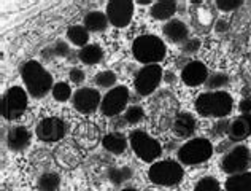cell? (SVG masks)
<instances>
[{
	"mask_svg": "<svg viewBox=\"0 0 251 191\" xmlns=\"http://www.w3.org/2000/svg\"><path fill=\"white\" fill-rule=\"evenodd\" d=\"M23 82L27 88L29 94L35 99H42L46 96L50 89H52V77L50 72H46L45 67L37 61H29L23 65L21 69Z\"/></svg>",
	"mask_w": 251,
	"mask_h": 191,
	"instance_id": "obj_1",
	"label": "cell"
},
{
	"mask_svg": "<svg viewBox=\"0 0 251 191\" xmlns=\"http://www.w3.org/2000/svg\"><path fill=\"white\" fill-rule=\"evenodd\" d=\"M232 97L226 91H208L196 99V110L207 118H224L232 110Z\"/></svg>",
	"mask_w": 251,
	"mask_h": 191,
	"instance_id": "obj_2",
	"label": "cell"
},
{
	"mask_svg": "<svg viewBox=\"0 0 251 191\" xmlns=\"http://www.w3.org/2000/svg\"><path fill=\"white\" fill-rule=\"evenodd\" d=\"M178 113H180L178 111V102L174 94L162 91V93H159L153 99V104H151V120H153L156 129L166 131L172 128Z\"/></svg>",
	"mask_w": 251,
	"mask_h": 191,
	"instance_id": "obj_3",
	"label": "cell"
},
{
	"mask_svg": "<svg viewBox=\"0 0 251 191\" xmlns=\"http://www.w3.org/2000/svg\"><path fill=\"white\" fill-rule=\"evenodd\" d=\"M167 48L156 35H142L132 43V55L138 62L145 65H156L166 57Z\"/></svg>",
	"mask_w": 251,
	"mask_h": 191,
	"instance_id": "obj_4",
	"label": "cell"
},
{
	"mask_svg": "<svg viewBox=\"0 0 251 191\" xmlns=\"http://www.w3.org/2000/svg\"><path fill=\"white\" fill-rule=\"evenodd\" d=\"M150 180L161 187H175L183 180V167L176 161L154 163L148 170Z\"/></svg>",
	"mask_w": 251,
	"mask_h": 191,
	"instance_id": "obj_5",
	"label": "cell"
},
{
	"mask_svg": "<svg viewBox=\"0 0 251 191\" xmlns=\"http://www.w3.org/2000/svg\"><path fill=\"white\" fill-rule=\"evenodd\" d=\"M213 155V147L208 139H191L181 148L178 150V160L186 166H194V164H201L210 160V156Z\"/></svg>",
	"mask_w": 251,
	"mask_h": 191,
	"instance_id": "obj_6",
	"label": "cell"
},
{
	"mask_svg": "<svg viewBox=\"0 0 251 191\" xmlns=\"http://www.w3.org/2000/svg\"><path fill=\"white\" fill-rule=\"evenodd\" d=\"M129 142H130L132 150L135 151V155L147 163L157 160L162 153L161 143L156 139H153L151 136H148L145 131H140V129L132 131L129 136Z\"/></svg>",
	"mask_w": 251,
	"mask_h": 191,
	"instance_id": "obj_7",
	"label": "cell"
},
{
	"mask_svg": "<svg viewBox=\"0 0 251 191\" xmlns=\"http://www.w3.org/2000/svg\"><path fill=\"white\" fill-rule=\"evenodd\" d=\"M27 109V94L21 86L10 88L2 97V116L5 120H18Z\"/></svg>",
	"mask_w": 251,
	"mask_h": 191,
	"instance_id": "obj_8",
	"label": "cell"
},
{
	"mask_svg": "<svg viewBox=\"0 0 251 191\" xmlns=\"http://www.w3.org/2000/svg\"><path fill=\"white\" fill-rule=\"evenodd\" d=\"M251 164L250 150L243 145H235L232 147L221 160V169L229 175L247 172V169Z\"/></svg>",
	"mask_w": 251,
	"mask_h": 191,
	"instance_id": "obj_9",
	"label": "cell"
},
{
	"mask_svg": "<svg viewBox=\"0 0 251 191\" xmlns=\"http://www.w3.org/2000/svg\"><path fill=\"white\" fill-rule=\"evenodd\" d=\"M162 80V69L159 65H145L135 77V91L140 96H150L159 86Z\"/></svg>",
	"mask_w": 251,
	"mask_h": 191,
	"instance_id": "obj_10",
	"label": "cell"
},
{
	"mask_svg": "<svg viewBox=\"0 0 251 191\" xmlns=\"http://www.w3.org/2000/svg\"><path fill=\"white\" fill-rule=\"evenodd\" d=\"M129 102V89L126 86H115L103 96L100 111L105 116H118Z\"/></svg>",
	"mask_w": 251,
	"mask_h": 191,
	"instance_id": "obj_11",
	"label": "cell"
},
{
	"mask_svg": "<svg viewBox=\"0 0 251 191\" xmlns=\"http://www.w3.org/2000/svg\"><path fill=\"white\" fill-rule=\"evenodd\" d=\"M65 133H67V126L61 118L48 116L38 123L35 129V134L43 142H59L64 139Z\"/></svg>",
	"mask_w": 251,
	"mask_h": 191,
	"instance_id": "obj_12",
	"label": "cell"
},
{
	"mask_svg": "<svg viewBox=\"0 0 251 191\" xmlns=\"http://www.w3.org/2000/svg\"><path fill=\"white\" fill-rule=\"evenodd\" d=\"M134 15V2L130 0H113L107 5V18L115 27H126Z\"/></svg>",
	"mask_w": 251,
	"mask_h": 191,
	"instance_id": "obj_13",
	"label": "cell"
},
{
	"mask_svg": "<svg viewBox=\"0 0 251 191\" xmlns=\"http://www.w3.org/2000/svg\"><path fill=\"white\" fill-rule=\"evenodd\" d=\"M100 94L94 88H80L74 94V107L76 109V111H80L83 115L94 113L100 107Z\"/></svg>",
	"mask_w": 251,
	"mask_h": 191,
	"instance_id": "obj_14",
	"label": "cell"
},
{
	"mask_svg": "<svg viewBox=\"0 0 251 191\" xmlns=\"http://www.w3.org/2000/svg\"><path fill=\"white\" fill-rule=\"evenodd\" d=\"M74 142L80 148L91 150L97 147V143L100 142V129L97 128V124L91 121H83L76 126L74 133Z\"/></svg>",
	"mask_w": 251,
	"mask_h": 191,
	"instance_id": "obj_15",
	"label": "cell"
},
{
	"mask_svg": "<svg viewBox=\"0 0 251 191\" xmlns=\"http://www.w3.org/2000/svg\"><path fill=\"white\" fill-rule=\"evenodd\" d=\"M81 148L74 142H65L54 150V160L62 169H75L81 163Z\"/></svg>",
	"mask_w": 251,
	"mask_h": 191,
	"instance_id": "obj_16",
	"label": "cell"
},
{
	"mask_svg": "<svg viewBox=\"0 0 251 191\" xmlns=\"http://www.w3.org/2000/svg\"><path fill=\"white\" fill-rule=\"evenodd\" d=\"M181 80L188 86H199V84H205L208 80V70L205 64L199 61H191L183 67L181 70Z\"/></svg>",
	"mask_w": 251,
	"mask_h": 191,
	"instance_id": "obj_17",
	"label": "cell"
},
{
	"mask_svg": "<svg viewBox=\"0 0 251 191\" xmlns=\"http://www.w3.org/2000/svg\"><path fill=\"white\" fill-rule=\"evenodd\" d=\"M229 140L242 142L251 136V115H240L230 121L229 126Z\"/></svg>",
	"mask_w": 251,
	"mask_h": 191,
	"instance_id": "obj_18",
	"label": "cell"
},
{
	"mask_svg": "<svg viewBox=\"0 0 251 191\" xmlns=\"http://www.w3.org/2000/svg\"><path fill=\"white\" fill-rule=\"evenodd\" d=\"M30 143V133L24 126H15L6 134V147L11 151H23Z\"/></svg>",
	"mask_w": 251,
	"mask_h": 191,
	"instance_id": "obj_19",
	"label": "cell"
},
{
	"mask_svg": "<svg viewBox=\"0 0 251 191\" xmlns=\"http://www.w3.org/2000/svg\"><path fill=\"white\" fill-rule=\"evenodd\" d=\"M196 118L188 113V111H180V113L176 115L175 121H174V134L176 137H183V139H188L191 137L194 133H196Z\"/></svg>",
	"mask_w": 251,
	"mask_h": 191,
	"instance_id": "obj_20",
	"label": "cell"
},
{
	"mask_svg": "<svg viewBox=\"0 0 251 191\" xmlns=\"http://www.w3.org/2000/svg\"><path fill=\"white\" fill-rule=\"evenodd\" d=\"M162 32H164V35L174 43H186L188 42L189 29L183 21H180V19H170V21H167L166 26H164Z\"/></svg>",
	"mask_w": 251,
	"mask_h": 191,
	"instance_id": "obj_21",
	"label": "cell"
},
{
	"mask_svg": "<svg viewBox=\"0 0 251 191\" xmlns=\"http://www.w3.org/2000/svg\"><path fill=\"white\" fill-rule=\"evenodd\" d=\"M102 145L111 155H121L127 148V140L120 133H110L102 139Z\"/></svg>",
	"mask_w": 251,
	"mask_h": 191,
	"instance_id": "obj_22",
	"label": "cell"
},
{
	"mask_svg": "<svg viewBox=\"0 0 251 191\" xmlns=\"http://www.w3.org/2000/svg\"><path fill=\"white\" fill-rule=\"evenodd\" d=\"M176 11V2L175 0H159L151 6V16L157 21H166L175 15Z\"/></svg>",
	"mask_w": 251,
	"mask_h": 191,
	"instance_id": "obj_23",
	"label": "cell"
},
{
	"mask_svg": "<svg viewBox=\"0 0 251 191\" xmlns=\"http://www.w3.org/2000/svg\"><path fill=\"white\" fill-rule=\"evenodd\" d=\"M108 18L100 11H91L84 16V27L89 32H103L108 27Z\"/></svg>",
	"mask_w": 251,
	"mask_h": 191,
	"instance_id": "obj_24",
	"label": "cell"
},
{
	"mask_svg": "<svg viewBox=\"0 0 251 191\" xmlns=\"http://www.w3.org/2000/svg\"><path fill=\"white\" fill-rule=\"evenodd\" d=\"M226 191H251V172L230 175L226 182Z\"/></svg>",
	"mask_w": 251,
	"mask_h": 191,
	"instance_id": "obj_25",
	"label": "cell"
},
{
	"mask_svg": "<svg viewBox=\"0 0 251 191\" xmlns=\"http://www.w3.org/2000/svg\"><path fill=\"white\" fill-rule=\"evenodd\" d=\"M78 57H80L81 62L88 65L97 64L103 59V50L99 47V45H86V47L81 48L80 53H78Z\"/></svg>",
	"mask_w": 251,
	"mask_h": 191,
	"instance_id": "obj_26",
	"label": "cell"
},
{
	"mask_svg": "<svg viewBox=\"0 0 251 191\" xmlns=\"http://www.w3.org/2000/svg\"><path fill=\"white\" fill-rule=\"evenodd\" d=\"M67 38L76 47L84 48L89 40V30L84 26H72L67 29Z\"/></svg>",
	"mask_w": 251,
	"mask_h": 191,
	"instance_id": "obj_27",
	"label": "cell"
},
{
	"mask_svg": "<svg viewBox=\"0 0 251 191\" xmlns=\"http://www.w3.org/2000/svg\"><path fill=\"white\" fill-rule=\"evenodd\" d=\"M59 185H61V177L56 172H45L37 180L38 191H57Z\"/></svg>",
	"mask_w": 251,
	"mask_h": 191,
	"instance_id": "obj_28",
	"label": "cell"
},
{
	"mask_svg": "<svg viewBox=\"0 0 251 191\" xmlns=\"http://www.w3.org/2000/svg\"><path fill=\"white\" fill-rule=\"evenodd\" d=\"M43 56L45 59H48V61H51L52 57H67V59H72V56H74V53H72L70 47L65 42H56L52 47L46 48L43 51Z\"/></svg>",
	"mask_w": 251,
	"mask_h": 191,
	"instance_id": "obj_29",
	"label": "cell"
},
{
	"mask_svg": "<svg viewBox=\"0 0 251 191\" xmlns=\"http://www.w3.org/2000/svg\"><path fill=\"white\" fill-rule=\"evenodd\" d=\"M132 177V170L129 167H110L107 170V179L113 185H121V183L127 182Z\"/></svg>",
	"mask_w": 251,
	"mask_h": 191,
	"instance_id": "obj_30",
	"label": "cell"
},
{
	"mask_svg": "<svg viewBox=\"0 0 251 191\" xmlns=\"http://www.w3.org/2000/svg\"><path fill=\"white\" fill-rule=\"evenodd\" d=\"M229 83H230V78L227 74H224V72H216V74H211L208 77V80L205 82V86L210 91H221L223 88L229 86Z\"/></svg>",
	"mask_w": 251,
	"mask_h": 191,
	"instance_id": "obj_31",
	"label": "cell"
},
{
	"mask_svg": "<svg viewBox=\"0 0 251 191\" xmlns=\"http://www.w3.org/2000/svg\"><path fill=\"white\" fill-rule=\"evenodd\" d=\"M94 83L100 88H115L116 75L111 70H103L94 77Z\"/></svg>",
	"mask_w": 251,
	"mask_h": 191,
	"instance_id": "obj_32",
	"label": "cell"
},
{
	"mask_svg": "<svg viewBox=\"0 0 251 191\" xmlns=\"http://www.w3.org/2000/svg\"><path fill=\"white\" fill-rule=\"evenodd\" d=\"M51 91H52V97H54L56 101H59V102L69 101L70 96H72V89L69 86V83H64V82L56 83L54 88H52Z\"/></svg>",
	"mask_w": 251,
	"mask_h": 191,
	"instance_id": "obj_33",
	"label": "cell"
},
{
	"mask_svg": "<svg viewBox=\"0 0 251 191\" xmlns=\"http://www.w3.org/2000/svg\"><path fill=\"white\" fill-rule=\"evenodd\" d=\"M143 116H145L143 109L138 107V105H132V107L126 109V111H124V121L127 123V124L140 123L143 120Z\"/></svg>",
	"mask_w": 251,
	"mask_h": 191,
	"instance_id": "obj_34",
	"label": "cell"
},
{
	"mask_svg": "<svg viewBox=\"0 0 251 191\" xmlns=\"http://www.w3.org/2000/svg\"><path fill=\"white\" fill-rule=\"evenodd\" d=\"M194 191H221V188L215 177H203L196 183Z\"/></svg>",
	"mask_w": 251,
	"mask_h": 191,
	"instance_id": "obj_35",
	"label": "cell"
},
{
	"mask_svg": "<svg viewBox=\"0 0 251 191\" xmlns=\"http://www.w3.org/2000/svg\"><path fill=\"white\" fill-rule=\"evenodd\" d=\"M229 126H230V123L226 121V120L216 121L215 126L211 128V137H223V136L229 134Z\"/></svg>",
	"mask_w": 251,
	"mask_h": 191,
	"instance_id": "obj_36",
	"label": "cell"
},
{
	"mask_svg": "<svg viewBox=\"0 0 251 191\" xmlns=\"http://www.w3.org/2000/svg\"><path fill=\"white\" fill-rule=\"evenodd\" d=\"M218 8L224 10V11H232L235 8H239L242 5V0H218L216 2Z\"/></svg>",
	"mask_w": 251,
	"mask_h": 191,
	"instance_id": "obj_37",
	"label": "cell"
},
{
	"mask_svg": "<svg viewBox=\"0 0 251 191\" xmlns=\"http://www.w3.org/2000/svg\"><path fill=\"white\" fill-rule=\"evenodd\" d=\"M201 48V42L199 40H188L183 45V53L184 55H194V53Z\"/></svg>",
	"mask_w": 251,
	"mask_h": 191,
	"instance_id": "obj_38",
	"label": "cell"
},
{
	"mask_svg": "<svg viewBox=\"0 0 251 191\" xmlns=\"http://www.w3.org/2000/svg\"><path fill=\"white\" fill-rule=\"evenodd\" d=\"M69 77H70V82L75 83V84H80L84 82V72L81 69H72Z\"/></svg>",
	"mask_w": 251,
	"mask_h": 191,
	"instance_id": "obj_39",
	"label": "cell"
},
{
	"mask_svg": "<svg viewBox=\"0 0 251 191\" xmlns=\"http://www.w3.org/2000/svg\"><path fill=\"white\" fill-rule=\"evenodd\" d=\"M239 110L242 111V115H251V97L242 99L239 104Z\"/></svg>",
	"mask_w": 251,
	"mask_h": 191,
	"instance_id": "obj_40",
	"label": "cell"
},
{
	"mask_svg": "<svg viewBox=\"0 0 251 191\" xmlns=\"http://www.w3.org/2000/svg\"><path fill=\"white\" fill-rule=\"evenodd\" d=\"M138 3H142V5H148V3H150V0H138Z\"/></svg>",
	"mask_w": 251,
	"mask_h": 191,
	"instance_id": "obj_41",
	"label": "cell"
},
{
	"mask_svg": "<svg viewBox=\"0 0 251 191\" xmlns=\"http://www.w3.org/2000/svg\"><path fill=\"white\" fill-rule=\"evenodd\" d=\"M121 191H137L135 188H124V190H121Z\"/></svg>",
	"mask_w": 251,
	"mask_h": 191,
	"instance_id": "obj_42",
	"label": "cell"
}]
</instances>
